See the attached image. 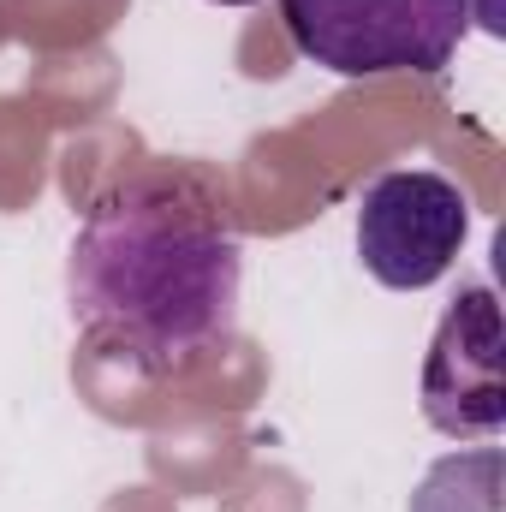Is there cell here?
Returning <instances> with one entry per match:
<instances>
[{
  "mask_svg": "<svg viewBox=\"0 0 506 512\" xmlns=\"http://www.w3.org/2000/svg\"><path fill=\"white\" fill-rule=\"evenodd\" d=\"M239 280L245 245L227 203L173 173L96 197L66 256L78 328L114 340L149 376H173L233 340Z\"/></svg>",
  "mask_w": 506,
  "mask_h": 512,
  "instance_id": "1",
  "label": "cell"
},
{
  "mask_svg": "<svg viewBox=\"0 0 506 512\" xmlns=\"http://www.w3.org/2000/svg\"><path fill=\"white\" fill-rule=\"evenodd\" d=\"M471 12V0H280L292 48L340 78L441 72L465 42Z\"/></svg>",
  "mask_w": 506,
  "mask_h": 512,
  "instance_id": "2",
  "label": "cell"
},
{
  "mask_svg": "<svg viewBox=\"0 0 506 512\" xmlns=\"http://www.w3.org/2000/svg\"><path fill=\"white\" fill-rule=\"evenodd\" d=\"M471 233V203L447 173L429 167H393L358 203V256L393 292L435 286Z\"/></svg>",
  "mask_w": 506,
  "mask_h": 512,
  "instance_id": "3",
  "label": "cell"
},
{
  "mask_svg": "<svg viewBox=\"0 0 506 512\" xmlns=\"http://www.w3.org/2000/svg\"><path fill=\"white\" fill-rule=\"evenodd\" d=\"M423 417L441 435H495L506 423V364H501V304L489 286H465L423 358Z\"/></svg>",
  "mask_w": 506,
  "mask_h": 512,
  "instance_id": "4",
  "label": "cell"
},
{
  "mask_svg": "<svg viewBox=\"0 0 506 512\" xmlns=\"http://www.w3.org/2000/svg\"><path fill=\"white\" fill-rule=\"evenodd\" d=\"M215 6H256V0H215Z\"/></svg>",
  "mask_w": 506,
  "mask_h": 512,
  "instance_id": "5",
  "label": "cell"
}]
</instances>
